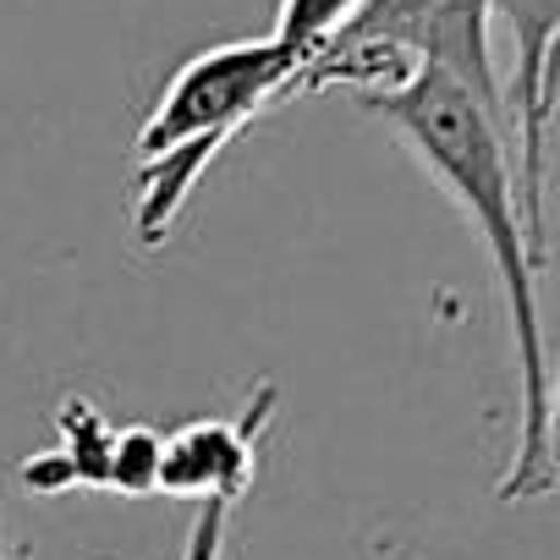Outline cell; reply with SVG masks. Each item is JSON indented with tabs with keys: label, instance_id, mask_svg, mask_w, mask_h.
Listing matches in <instances>:
<instances>
[{
	"label": "cell",
	"instance_id": "cell-1",
	"mask_svg": "<svg viewBox=\"0 0 560 560\" xmlns=\"http://www.w3.org/2000/svg\"><path fill=\"white\" fill-rule=\"evenodd\" d=\"M358 105L401 138V149L462 209V220L478 231L489 253V269L505 298L511 363H516V451L500 472V500L505 505L549 500L560 467H555V369H549V336L538 308L544 264L533 258L522 225L505 121L440 67H412L401 83L380 94H358Z\"/></svg>",
	"mask_w": 560,
	"mask_h": 560
},
{
	"label": "cell",
	"instance_id": "cell-2",
	"mask_svg": "<svg viewBox=\"0 0 560 560\" xmlns=\"http://www.w3.org/2000/svg\"><path fill=\"white\" fill-rule=\"evenodd\" d=\"M303 61L280 39H231L198 50L171 72L154 110L138 127V203L132 231L143 247H165L209 165L280 100H292Z\"/></svg>",
	"mask_w": 560,
	"mask_h": 560
},
{
	"label": "cell",
	"instance_id": "cell-3",
	"mask_svg": "<svg viewBox=\"0 0 560 560\" xmlns=\"http://www.w3.org/2000/svg\"><path fill=\"white\" fill-rule=\"evenodd\" d=\"M505 45L500 116L516 171V203L533 258L549 264V121H555V45L560 0H489V45Z\"/></svg>",
	"mask_w": 560,
	"mask_h": 560
},
{
	"label": "cell",
	"instance_id": "cell-4",
	"mask_svg": "<svg viewBox=\"0 0 560 560\" xmlns=\"http://www.w3.org/2000/svg\"><path fill=\"white\" fill-rule=\"evenodd\" d=\"M330 45H374L412 67H440L462 89H472L489 110H500L489 0H363L358 18Z\"/></svg>",
	"mask_w": 560,
	"mask_h": 560
},
{
	"label": "cell",
	"instance_id": "cell-5",
	"mask_svg": "<svg viewBox=\"0 0 560 560\" xmlns=\"http://www.w3.org/2000/svg\"><path fill=\"white\" fill-rule=\"evenodd\" d=\"M154 467H160V429L110 423L94 401L67 396L56 407V445L28 456L18 478L34 494H61V489L154 494Z\"/></svg>",
	"mask_w": 560,
	"mask_h": 560
},
{
	"label": "cell",
	"instance_id": "cell-6",
	"mask_svg": "<svg viewBox=\"0 0 560 560\" xmlns=\"http://www.w3.org/2000/svg\"><path fill=\"white\" fill-rule=\"evenodd\" d=\"M280 407L275 380H258L236 418H192L182 429H160L154 494H176L192 505H236L258 478V445Z\"/></svg>",
	"mask_w": 560,
	"mask_h": 560
},
{
	"label": "cell",
	"instance_id": "cell-7",
	"mask_svg": "<svg viewBox=\"0 0 560 560\" xmlns=\"http://www.w3.org/2000/svg\"><path fill=\"white\" fill-rule=\"evenodd\" d=\"M358 7L363 0H280V12H275V34L269 39H280L303 67L358 18Z\"/></svg>",
	"mask_w": 560,
	"mask_h": 560
},
{
	"label": "cell",
	"instance_id": "cell-8",
	"mask_svg": "<svg viewBox=\"0 0 560 560\" xmlns=\"http://www.w3.org/2000/svg\"><path fill=\"white\" fill-rule=\"evenodd\" d=\"M231 511H236V505H192V527H187L182 560H225Z\"/></svg>",
	"mask_w": 560,
	"mask_h": 560
},
{
	"label": "cell",
	"instance_id": "cell-9",
	"mask_svg": "<svg viewBox=\"0 0 560 560\" xmlns=\"http://www.w3.org/2000/svg\"><path fill=\"white\" fill-rule=\"evenodd\" d=\"M0 560H18V549H12V538H7V511H0Z\"/></svg>",
	"mask_w": 560,
	"mask_h": 560
}]
</instances>
